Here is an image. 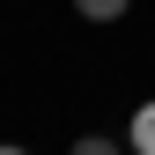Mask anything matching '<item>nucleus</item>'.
Returning <instances> with one entry per match:
<instances>
[{
    "mask_svg": "<svg viewBox=\"0 0 155 155\" xmlns=\"http://www.w3.org/2000/svg\"><path fill=\"white\" fill-rule=\"evenodd\" d=\"M126 148H133V155H155V104H140V111H133V126H126Z\"/></svg>",
    "mask_w": 155,
    "mask_h": 155,
    "instance_id": "nucleus-1",
    "label": "nucleus"
},
{
    "mask_svg": "<svg viewBox=\"0 0 155 155\" xmlns=\"http://www.w3.org/2000/svg\"><path fill=\"white\" fill-rule=\"evenodd\" d=\"M126 8H133V0H74V15H81V22H118Z\"/></svg>",
    "mask_w": 155,
    "mask_h": 155,
    "instance_id": "nucleus-2",
    "label": "nucleus"
},
{
    "mask_svg": "<svg viewBox=\"0 0 155 155\" xmlns=\"http://www.w3.org/2000/svg\"><path fill=\"white\" fill-rule=\"evenodd\" d=\"M67 155H133V148H118V140H104V133H81Z\"/></svg>",
    "mask_w": 155,
    "mask_h": 155,
    "instance_id": "nucleus-3",
    "label": "nucleus"
},
{
    "mask_svg": "<svg viewBox=\"0 0 155 155\" xmlns=\"http://www.w3.org/2000/svg\"><path fill=\"white\" fill-rule=\"evenodd\" d=\"M0 155H30V148H0Z\"/></svg>",
    "mask_w": 155,
    "mask_h": 155,
    "instance_id": "nucleus-4",
    "label": "nucleus"
}]
</instances>
